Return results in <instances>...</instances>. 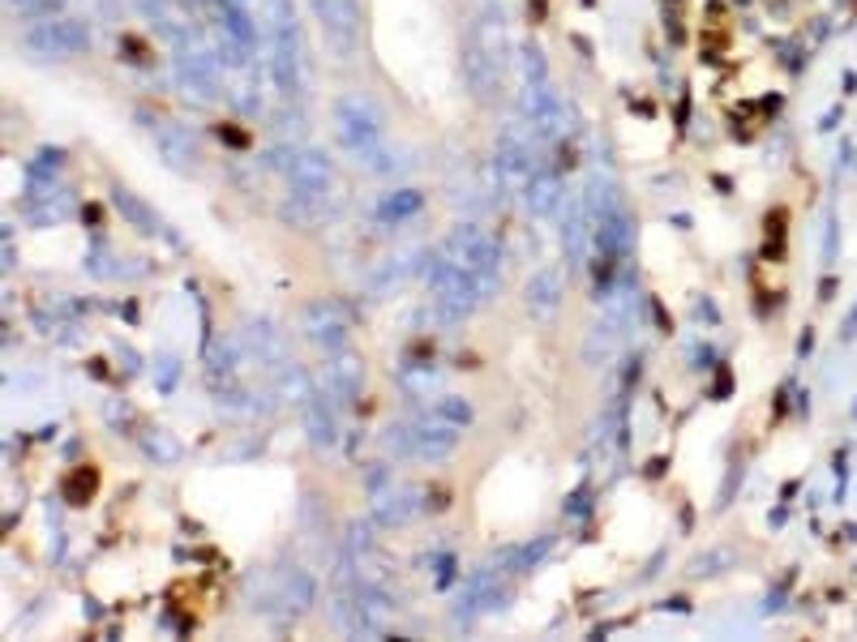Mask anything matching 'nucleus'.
I'll list each match as a JSON object with an SVG mask.
<instances>
[{
	"label": "nucleus",
	"mask_w": 857,
	"mask_h": 642,
	"mask_svg": "<svg viewBox=\"0 0 857 642\" xmlns=\"http://www.w3.org/2000/svg\"><path fill=\"white\" fill-rule=\"evenodd\" d=\"M330 117H335V138H339V147L348 150L352 159H360L365 150H373L386 138L378 103H373L369 94H360V90H348V94H339Z\"/></svg>",
	"instance_id": "obj_1"
},
{
	"label": "nucleus",
	"mask_w": 857,
	"mask_h": 642,
	"mask_svg": "<svg viewBox=\"0 0 857 642\" xmlns=\"http://www.w3.org/2000/svg\"><path fill=\"white\" fill-rule=\"evenodd\" d=\"M22 48L30 60H69L82 57L90 48V27L82 18H43L27 27L22 34Z\"/></svg>",
	"instance_id": "obj_2"
},
{
	"label": "nucleus",
	"mask_w": 857,
	"mask_h": 642,
	"mask_svg": "<svg viewBox=\"0 0 857 642\" xmlns=\"http://www.w3.org/2000/svg\"><path fill=\"white\" fill-rule=\"evenodd\" d=\"M177 87L185 99H198V103H215L219 99V52L207 48L202 39H189L177 48Z\"/></svg>",
	"instance_id": "obj_3"
},
{
	"label": "nucleus",
	"mask_w": 857,
	"mask_h": 642,
	"mask_svg": "<svg viewBox=\"0 0 857 642\" xmlns=\"http://www.w3.org/2000/svg\"><path fill=\"white\" fill-rule=\"evenodd\" d=\"M519 120L532 129L540 142H554L566 129V103L549 82H524L519 90Z\"/></svg>",
	"instance_id": "obj_4"
},
{
	"label": "nucleus",
	"mask_w": 857,
	"mask_h": 642,
	"mask_svg": "<svg viewBox=\"0 0 857 642\" xmlns=\"http://www.w3.org/2000/svg\"><path fill=\"white\" fill-rule=\"evenodd\" d=\"M322 39L339 60H352L356 39H360V0H309Z\"/></svg>",
	"instance_id": "obj_5"
},
{
	"label": "nucleus",
	"mask_w": 857,
	"mask_h": 642,
	"mask_svg": "<svg viewBox=\"0 0 857 642\" xmlns=\"http://www.w3.org/2000/svg\"><path fill=\"white\" fill-rule=\"evenodd\" d=\"M442 249L459 265H468L472 274H498V262H502V249H498V240L485 232L480 223H472V219H468V223H459L455 232L446 235Z\"/></svg>",
	"instance_id": "obj_6"
},
{
	"label": "nucleus",
	"mask_w": 857,
	"mask_h": 642,
	"mask_svg": "<svg viewBox=\"0 0 857 642\" xmlns=\"http://www.w3.org/2000/svg\"><path fill=\"white\" fill-rule=\"evenodd\" d=\"M300 330H305V339L313 343L318 351H343L348 348V339H352V325L343 318V309L335 304V300H309L305 309H300Z\"/></svg>",
	"instance_id": "obj_7"
},
{
	"label": "nucleus",
	"mask_w": 857,
	"mask_h": 642,
	"mask_svg": "<svg viewBox=\"0 0 857 642\" xmlns=\"http://www.w3.org/2000/svg\"><path fill=\"white\" fill-rule=\"evenodd\" d=\"M313 600H318V583L309 579V570L292 565V570H279V574L270 579L267 595H262V604H258V609L279 604L288 616H300V613H309V609H313Z\"/></svg>",
	"instance_id": "obj_8"
},
{
	"label": "nucleus",
	"mask_w": 857,
	"mask_h": 642,
	"mask_svg": "<svg viewBox=\"0 0 857 642\" xmlns=\"http://www.w3.org/2000/svg\"><path fill=\"white\" fill-rule=\"evenodd\" d=\"M420 489L416 484H403V480H386L373 489V519L382 526H408L420 514Z\"/></svg>",
	"instance_id": "obj_9"
},
{
	"label": "nucleus",
	"mask_w": 857,
	"mask_h": 642,
	"mask_svg": "<svg viewBox=\"0 0 857 642\" xmlns=\"http://www.w3.org/2000/svg\"><path fill=\"white\" fill-rule=\"evenodd\" d=\"M591 235H596V228H591V214H588V202H584V193H570V189H566V198H562V249H566V262H570V265L588 262Z\"/></svg>",
	"instance_id": "obj_10"
},
{
	"label": "nucleus",
	"mask_w": 857,
	"mask_h": 642,
	"mask_svg": "<svg viewBox=\"0 0 857 642\" xmlns=\"http://www.w3.org/2000/svg\"><path fill=\"white\" fill-rule=\"evenodd\" d=\"M562 295H566L562 270H558V265H540V270H532V279L524 283V309H528L536 321H554L558 309H562Z\"/></svg>",
	"instance_id": "obj_11"
},
{
	"label": "nucleus",
	"mask_w": 857,
	"mask_h": 642,
	"mask_svg": "<svg viewBox=\"0 0 857 642\" xmlns=\"http://www.w3.org/2000/svg\"><path fill=\"white\" fill-rule=\"evenodd\" d=\"M365 390V360L356 351H330L326 355V394L330 403H356Z\"/></svg>",
	"instance_id": "obj_12"
},
{
	"label": "nucleus",
	"mask_w": 857,
	"mask_h": 642,
	"mask_svg": "<svg viewBox=\"0 0 857 642\" xmlns=\"http://www.w3.org/2000/svg\"><path fill=\"white\" fill-rule=\"evenodd\" d=\"M155 150L172 172H198V163H202V147L185 124H159L155 129Z\"/></svg>",
	"instance_id": "obj_13"
},
{
	"label": "nucleus",
	"mask_w": 857,
	"mask_h": 642,
	"mask_svg": "<svg viewBox=\"0 0 857 642\" xmlns=\"http://www.w3.org/2000/svg\"><path fill=\"white\" fill-rule=\"evenodd\" d=\"M459 433L464 429H455V424H446L442 415H425V420H416V459L420 463H442L455 454V445H459Z\"/></svg>",
	"instance_id": "obj_14"
},
{
	"label": "nucleus",
	"mask_w": 857,
	"mask_h": 642,
	"mask_svg": "<svg viewBox=\"0 0 857 642\" xmlns=\"http://www.w3.org/2000/svg\"><path fill=\"white\" fill-rule=\"evenodd\" d=\"M464 78H468L476 99L489 103V99H498V90H502V64L489 57L476 39H468V48H464Z\"/></svg>",
	"instance_id": "obj_15"
},
{
	"label": "nucleus",
	"mask_w": 857,
	"mask_h": 642,
	"mask_svg": "<svg viewBox=\"0 0 857 642\" xmlns=\"http://www.w3.org/2000/svg\"><path fill=\"white\" fill-rule=\"evenodd\" d=\"M288 184H292V189H318V193H330V184H335V163H330V154L318 147H300L292 159V168H288Z\"/></svg>",
	"instance_id": "obj_16"
},
{
	"label": "nucleus",
	"mask_w": 857,
	"mask_h": 642,
	"mask_svg": "<svg viewBox=\"0 0 857 642\" xmlns=\"http://www.w3.org/2000/svg\"><path fill=\"white\" fill-rule=\"evenodd\" d=\"M584 202H588L591 228H605V223H614V219H621V214H626V205H621L618 180H614V175H605V172H591V175H588Z\"/></svg>",
	"instance_id": "obj_17"
},
{
	"label": "nucleus",
	"mask_w": 857,
	"mask_h": 642,
	"mask_svg": "<svg viewBox=\"0 0 857 642\" xmlns=\"http://www.w3.org/2000/svg\"><path fill=\"white\" fill-rule=\"evenodd\" d=\"M562 198H566V184L558 180V172H549V168L532 172V180L524 184V205H528L532 219H549L554 210H562Z\"/></svg>",
	"instance_id": "obj_18"
},
{
	"label": "nucleus",
	"mask_w": 857,
	"mask_h": 642,
	"mask_svg": "<svg viewBox=\"0 0 857 642\" xmlns=\"http://www.w3.org/2000/svg\"><path fill=\"white\" fill-rule=\"evenodd\" d=\"M305 433H309V445L313 450H335L339 445V420H335V403H326L322 394H313L305 403Z\"/></svg>",
	"instance_id": "obj_19"
},
{
	"label": "nucleus",
	"mask_w": 857,
	"mask_h": 642,
	"mask_svg": "<svg viewBox=\"0 0 857 642\" xmlns=\"http://www.w3.org/2000/svg\"><path fill=\"white\" fill-rule=\"evenodd\" d=\"M245 339H249V351L258 355V364H270V369H283V364H288L283 339H279V330H275L267 318L245 321Z\"/></svg>",
	"instance_id": "obj_20"
},
{
	"label": "nucleus",
	"mask_w": 857,
	"mask_h": 642,
	"mask_svg": "<svg viewBox=\"0 0 857 642\" xmlns=\"http://www.w3.org/2000/svg\"><path fill=\"white\" fill-rule=\"evenodd\" d=\"M621 321L614 318H600L596 325L588 330V339H584V364H591V369H600V364H609L614 355H618L621 348Z\"/></svg>",
	"instance_id": "obj_21"
},
{
	"label": "nucleus",
	"mask_w": 857,
	"mask_h": 642,
	"mask_svg": "<svg viewBox=\"0 0 857 642\" xmlns=\"http://www.w3.org/2000/svg\"><path fill=\"white\" fill-rule=\"evenodd\" d=\"M112 205H117L120 219H124L133 232H142V235H159V232H163L159 214H155V210H150V205L138 198V193H129L124 184H117V189H112Z\"/></svg>",
	"instance_id": "obj_22"
},
{
	"label": "nucleus",
	"mask_w": 857,
	"mask_h": 642,
	"mask_svg": "<svg viewBox=\"0 0 857 642\" xmlns=\"http://www.w3.org/2000/svg\"><path fill=\"white\" fill-rule=\"evenodd\" d=\"M365 172H373V175H399V172H408L412 168V159H408V150H399V147H390V142H378L373 150H365L360 159H356Z\"/></svg>",
	"instance_id": "obj_23"
},
{
	"label": "nucleus",
	"mask_w": 857,
	"mask_h": 642,
	"mask_svg": "<svg viewBox=\"0 0 857 642\" xmlns=\"http://www.w3.org/2000/svg\"><path fill=\"white\" fill-rule=\"evenodd\" d=\"M275 394H279L283 403H300V408H305V403L313 399V381H309V373H305L300 364L288 360L283 369H275Z\"/></svg>",
	"instance_id": "obj_24"
},
{
	"label": "nucleus",
	"mask_w": 857,
	"mask_h": 642,
	"mask_svg": "<svg viewBox=\"0 0 857 642\" xmlns=\"http://www.w3.org/2000/svg\"><path fill=\"white\" fill-rule=\"evenodd\" d=\"M399 385H403L408 399H429V394L442 390V373L429 369V364H403L399 369Z\"/></svg>",
	"instance_id": "obj_25"
},
{
	"label": "nucleus",
	"mask_w": 857,
	"mask_h": 642,
	"mask_svg": "<svg viewBox=\"0 0 857 642\" xmlns=\"http://www.w3.org/2000/svg\"><path fill=\"white\" fill-rule=\"evenodd\" d=\"M420 205H425V193H420V189H395V193H386L382 202H378V219H382V223H403V219H412Z\"/></svg>",
	"instance_id": "obj_26"
},
{
	"label": "nucleus",
	"mask_w": 857,
	"mask_h": 642,
	"mask_svg": "<svg viewBox=\"0 0 857 642\" xmlns=\"http://www.w3.org/2000/svg\"><path fill=\"white\" fill-rule=\"evenodd\" d=\"M142 450H147V459H155V468H177L180 454H185V445L177 441V433H168V429H150V433H142Z\"/></svg>",
	"instance_id": "obj_27"
},
{
	"label": "nucleus",
	"mask_w": 857,
	"mask_h": 642,
	"mask_svg": "<svg viewBox=\"0 0 857 642\" xmlns=\"http://www.w3.org/2000/svg\"><path fill=\"white\" fill-rule=\"evenodd\" d=\"M223 9V34H232L237 43H245L249 52L258 48V27H253V13L237 4V0H228V4H219Z\"/></svg>",
	"instance_id": "obj_28"
},
{
	"label": "nucleus",
	"mask_w": 857,
	"mask_h": 642,
	"mask_svg": "<svg viewBox=\"0 0 857 642\" xmlns=\"http://www.w3.org/2000/svg\"><path fill=\"white\" fill-rule=\"evenodd\" d=\"M382 450L386 454H395V459H416V424H403V420L386 424Z\"/></svg>",
	"instance_id": "obj_29"
},
{
	"label": "nucleus",
	"mask_w": 857,
	"mask_h": 642,
	"mask_svg": "<svg viewBox=\"0 0 857 642\" xmlns=\"http://www.w3.org/2000/svg\"><path fill=\"white\" fill-rule=\"evenodd\" d=\"M434 415H442L446 424H455V429H468V424L476 420V408L464 399V394H438Z\"/></svg>",
	"instance_id": "obj_30"
},
{
	"label": "nucleus",
	"mask_w": 857,
	"mask_h": 642,
	"mask_svg": "<svg viewBox=\"0 0 857 642\" xmlns=\"http://www.w3.org/2000/svg\"><path fill=\"white\" fill-rule=\"evenodd\" d=\"M554 549V535H540L536 544H524V549H515V561H510V574H528L540 565V556Z\"/></svg>",
	"instance_id": "obj_31"
},
{
	"label": "nucleus",
	"mask_w": 857,
	"mask_h": 642,
	"mask_svg": "<svg viewBox=\"0 0 857 642\" xmlns=\"http://www.w3.org/2000/svg\"><path fill=\"white\" fill-rule=\"evenodd\" d=\"M343 549H348V556H360V553H369V549H378V540H373V523L352 519V523H348V535H343Z\"/></svg>",
	"instance_id": "obj_32"
},
{
	"label": "nucleus",
	"mask_w": 857,
	"mask_h": 642,
	"mask_svg": "<svg viewBox=\"0 0 857 642\" xmlns=\"http://www.w3.org/2000/svg\"><path fill=\"white\" fill-rule=\"evenodd\" d=\"M519 69H524V82H549V64H545V52L524 43L519 48Z\"/></svg>",
	"instance_id": "obj_33"
},
{
	"label": "nucleus",
	"mask_w": 857,
	"mask_h": 642,
	"mask_svg": "<svg viewBox=\"0 0 857 642\" xmlns=\"http://www.w3.org/2000/svg\"><path fill=\"white\" fill-rule=\"evenodd\" d=\"M725 565H734V553H729V549H711V553L690 561V574H695V579H704V574H720Z\"/></svg>",
	"instance_id": "obj_34"
},
{
	"label": "nucleus",
	"mask_w": 857,
	"mask_h": 642,
	"mask_svg": "<svg viewBox=\"0 0 857 642\" xmlns=\"http://www.w3.org/2000/svg\"><path fill=\"white\" fill-rule=\"evenodd\" d=\"M90 493H94V471H87V468L73 471L69 484H64V501H69V505H82Z\"/></svg>",
	"instance_id": "obj_35"
},
{
	"label": "nucleus",
	"mask_w": 857,
	"mask_h": 642,
	"mask_svg": "<svg viewBox=\"0 0 857 642\" xmlns=\"http://www.w3.org/2000/svg\"><path fill=\"white\" fill-rule=\"evenodd\" d=\"M60 168H64V150H39L34 154V163H30V172H39V175H57Z\"/></svg>",
	"instance_id": "obj_36"
},
{
	"label": "nucleus",
	"mask_w": 857,
	"mask_h": 642,
	"mask_svg": "<svg viewBox=\"0 0 857 642\" xmlns=\"http://www.w3.org/2000/svg\"><path fill=\"white\" fill-rule=\"evenodd\" d=\"M159 373H163V385L177 381V360H159Z\"/></svg>",
	"instance_id": "obj_37"
},
{
	"label": "nucleus",
	"mask_w": 857,
	"mask_h": 642,
	"mask_svg": "<svg viewBox=\"0 0 857 642\" xmlns=\"http://www.w3.org/2000/svg\"><path fill=\"white\" fill-rule=\"evenodd\" d=\"M4 4H9V9H18V13L27 18V13L34 9V4H39V0H4Z\"/></svg>",
	"instance_id": "obj_38"
},
{
	"label": "nucleus",
	"mask_w": 857,
	"mask_h": 642,
	"mask_svg": "<svg viewBox=\"0 0 857 642\" xmlns=\"http://www.w3.org/2000/svg\"><path fill=\"white\" fill-rule=\"evenodd\" d=\"M219 4H228V0H219ZM237 4H249V0H237Z\"/></svg>",
	"instance_id": "obj_39"
}]
</instances>
